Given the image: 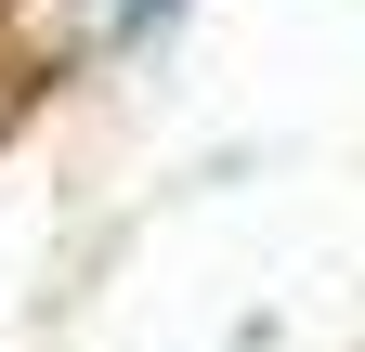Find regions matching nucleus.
I'll return each instance as SVG.
<instances>
[{"label":"nucleus","instance_id":"f257e3e1","mask_svg":"<svg viewBox=\"0 0 365 352\" xmlns=\"http://www.w3.org/2000/svg\"><path fill=\"white\" fill-rule=\"evenodd\" d=\"M170 0H91V39H130V26H157Z\"/></svg>","mask_w":365,"mask_h":352}]
</instances>
